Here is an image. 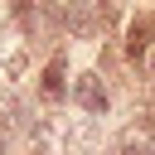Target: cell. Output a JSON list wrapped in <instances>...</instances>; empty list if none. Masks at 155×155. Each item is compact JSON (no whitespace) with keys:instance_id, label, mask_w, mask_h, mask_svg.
I'll return each mask as SVG.
<instances>
[{"instance_id":"cell-1","label":"cell","mask_w":155,"mask_h":155,"mask_svg":"<svg viewBox=\"0 0 155 155\" xmlns=\"http://www.w3.org/2000/svg\"><path fill=\"white\" fill-rule=\"evenodd\" d=\"M73 97H78V107L87 111V116H107V87H102V78L97 73H78V82H73Z\"/></svg>"},{"instance_id":"cell-2","label":"cell","mask_w":155,"mask_h":155,"mask_svg":"<svg viewBox=\"0 0 155 155\" xmlns=\"http://www.w3.org/2000/svg\"><path fill=\"white\" fill-rule=\"evenodd\" d=\"M29 145H34V155H68L63 150V126L53 116H39L29 126Z\"/></svg>"},{"instance_id":"cell-3","label":"cell","mask_w":155,"mask_h":155,"mask_svg":"<svg viewBox=\"0 0 155 155\" xmlns=\"http://www.w3.org/2000/svg\"><path fill=\"white\" fill-rule=\"evenodd\" d=\"M39 87H44V97H48V102H58V97L68 92V68H63V53H53V58H48V68H44V82H39Z\"/></svg>"},{"instance_id":"cell-4","label":"cell","mask_w":155,"mask_h":155,"mask_svg":"<svg viewBox=\"0 0 155 155\" xmlns=\"http://www.w3.org/2000/svg\"><path fill=\"white\" fill-rule=\"evenodd\" d=\"M68 29H73L78 39H87V34L102 29V24L92 19V0H68Z\"/></svg>"},{"instance_id":"cell-5","label":"cell","mask_w":155,"mask_h":155,"mask_svg":"<svg viewBox=\"0 0 155 155\" xmlns=\"http://www.w3.org/2000/svg\"><path fill=\"white\" fill-rule=\"evenodd\" d=\"M121 155H155L150 121H140V126H126V131H121Z\"/></svg>"},{"instance_id":"cell-6","label":"cell","mask_w":155,"mask_h":155,"mask_svg":"<svg viewBox=\"0 0 155 155\" xmlns=\"http://www.w3.org/2000/svg\"><path fill=\"white\" fill-rule=\"evenodd\" d=\"M145 48H150V19H136L131 34H126V58L131 63H145Z\"/></svg>"},{"instance_id":"cell-7","label":"cell","mask_w":155,"mask_h":155,"mask_svg":"<svg viewBox=\"0 0 155 155\" xmlns=\"http://www.w3.org/2000/svg\"><path fill=\"white\" fill-rule=\"evenodd\" d=\"M10 15H15V24H19L24 34H34V24H39V19H34V5H29V0H15V5H10Z\"/></svg>"},{"instance_id":"cell-8","label":"cell","mask_w":155,"mask_h":155,"mask_svg":"<svg viewBox=\"0 0 155 155\" xmlns=\"http://www.w3.org/2000/svg\"><path fill=\"white\" fill-rule=\"evenodd\" d=\"M97 10H102V29H111L121 19V0H97Z\"/></svg>"},{"instance_id":"cell-9","label":"cell","mask_w":155,"mask_h":155,"mask_svg":"<svg viewBox=\"0 0 155 155\" xmlns=\"http://www.w3.org/2000/svg\"><path fill=\"white\" fill-rule=\"evenodd\" d=\"M5 73H10V78H19V73H24V53H19V48L5 58Z\"/></svg>"},{"instance_id":"cell-10","label":"cell","mask_w":155,"mask_h":155,"mask_svg":"<svg viewBox=\"0 0 155 155\" xmlns=\"http://www.w3.org/2000/svg\"><path fill=\"white\" fill-rule=\"evenodd\" d=\"M10 131H15V126H10V116H0V155H5V145H10Z\"/></svg>"}]
</instances>
